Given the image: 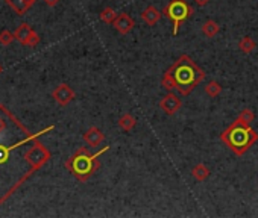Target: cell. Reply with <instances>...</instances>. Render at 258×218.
Segmentation results:
<instances>
[{
  "mask_svg": "<svg viewBox=\"0 0 258 218\" xmlns=\"http://www.w3.org/2000/svg\"><path fill=\"white\" fill-rule=\"evenodd\" d=\"M166 73L172 78L175 89L181 95H189L205 79V71L187 55H181Z\"/></svg>",
  "mask_w": 258,
  "mask_h": 218,
  "instance_id": "6da1fadb",
  "label": "cell"
},
{
  "mask_svg": "<svg viewBox=\"0 0 258 218\" xmlns=\"http://www.w3.org/2000/svg\"><path fill=\"white\" fill-rule=\"evenodd\" d=\"M220 139L228 145V149L234 155L242 156L258 141V133L249 126V123L236 118L234 123L222 132Z\"/></svg>",
  "mask_w": 258,
  "mask_h": 218,
  "instance_id": "7a4b0ae2",
  "label": "cell"
},
{
  "mask_svg": "<svg viewBox=\"0 0 258 218\" xmlns=\"http://www.w3.org/2000/svg\"><path fill=\"white\" fill-rule=\"evenodd\" d=\"M108 149L109 147L106 145V147H103L102 150H99L95 155H90L85 149H81L72 159L68 161L67 167L70 168V172H72L79 180H87L99 168V165H101L99 158H101L102 153L108 152Z\"/></svg>",
  "mask_w": 258,
  "mask_h": 218,
  "instance_id": "3957f363",
  "label": "cell"
},
{
  "mask_svg": "<svg viewBox=\"0 0 258 218\" xmlns=\"http://www.w3.org/2000/svg\"><path fill=\"white\" fill-rule=\"evenodd\" d=\"M162 14L172 21L173 35H178L181 24L193 15V8L187 0H170V2L164 6Z\"/></svg>",
  "mask_w": 258,
  "mask_h": 218,
  "instance_id": "277c9868",
  "label": "cell"
},
{
  "mask_svg": "<svg viewBox=\"0 0 258 218\" xmlns=\"http://www.w3.org/2000/svg\"><path fill=\"white\" fill-rule=\"evenodd\" d=\"M181 105H182L181 99L176 94H173L172 91L164 95L161 99V102H159V108L164 111V114L166 115H175L179 111Z\"/></svg>",
  "mask_w": 258,
  "mask_h": 218,
  "instance_id": "5b68a950",
  "label": "cell"
},
{
  "mask_svg": "<svg viewBox=\"0 0 258 218\" xmlns=\"http://www.w3.org/2000/svg\"><path fill=\"white\" fill-rule=\"evenodd\" d=\"M112 24H114V28L117 29V32H120L122 35H126V34H129L134 29L135 21L132 20V17L129 14L122 12V14L117 15V18L114 20Z\"/></svg>",
  "mask_w": 258,
  "mask_h": 218,
  "instance_id": "8992f818",
  "label": "cell"
},
{
  "mask_svg": "<svg viewBox=\"0 0 258 218\" xmlns=\"http://www.w3.org/2000/svg\"><path fill=\"white\" fill-rule=\"evenodd\" d=\"M162 12H159L155 6H148L146 9H143L142 12V20L148 24V26H154V24H156L161 18Z\"/></svg>",
  "mask_w": 258,
  "mask_h": 218,
  "instance_id": "52a82bcc",
  "label": "cell"
},
{
  "mask_svg": "<svg viewBox=\"0 0 258 218\" xmlns=\"http://www.w3.org/2000/svg\"><path fill=\"white\" fill-rule=\"evenodd\" d=\"M84 139H85L90 145H93V147H96V145H99V144L105 139V135H103L102 131H99V129H96V128H91L90 131L85 132Z\"/></svg>",
  "mask_w": 258,
  "mask_h": 218,
  "instance_id": "ba28073f",
  "label": "cell"
},
{
  "mask_svg": "<svg viewBox=\"0 0 258 218\" xmlns=\"http://www.w3.org/2000/svg\"><path fill=\"white\" fill-rule=\"evenodd\" d=\"M55 97L58 99L59 103L65 105V103H68L70 100L73 99V97H75V92H73L72 89H70L67 85H61V87L55 91Z\"/></svg>",
  "mask_w": 258,
  "mask_h": 218,
  "instance_id": "9c48e42d",
  "label": "cell"
},
{
  "mask_svg": "<svg viewBox=\"0 0 258 218\" xmlns=\"http://www.w3.org/2000/svg\"><path fill=\"white\" fill-rule=\"evenodd\" d=\"M220 31V26L214 21V20H206L204 23V26H202V34L206 37V38H213L219 34Z\"/></svg>",
  "mask_w": 258,
  "mask_h": 218,
  "instance_id": "30bf717a",
  "label": "cell"
},
{
  "mask_svg": "<svg viewBox=\"0 0 258 218\" xmlns=\"http://www.w3.org/2000/svg\"><path fill=\"white\" fill-rule=\"evenodd\" d=\"M192 174H193V177H195L196 180L204 182V180H206V179L209 177V170H208L204 164H198V165L193 167Z\"/></svg>",
  "mask_w": 258,
  "mask_h": 218,
  "instance_id": "8fae6325",
  "label": "cell"
},
{
  "mask_svg": "<svg viewBox=\"0 0 258 218\" xmlns=\"http://www.w3.org/2000/svg\"><path fill=\"white\" fill-rule=\"evenodd\" d=\"M135 125H137V120L131 115V114H123L120 118H119V128L122 129V131H131V129H134L135 128Z\"/></svg>",
  "mask_w": 258,
  "mask_h": 218,
  "instance_id": "7c38bea8",
  "label": "cell"
},
{
  "mask_svg": "<svg viewBox=\"0 0 258 218\" xmlns=\"http://www.w3.org/2000/svg\"><path fill=\"white\" fill-rule=\"evenodd\" d=\"M257 47L255 41L251 38V37H243L239 43V48H240V52H243L245 55H249L254 52V48Z\"/></svg>",
  "mask_w": 258,
  "mask_h": 218,
  "instance_id": "4fadbf2b",
  "label": "cell"
},
{
  "mask_svg": "<svg viewBox=\"0 0 258 218\" xmlns=\"http://www.w3.org/2000/svg\"><path fill=\"white\" fill-rule=\"evenodd\" d=\"M205 92H206L209 97H217V95L222 92V87H220L219 82L211 81V82H208V85L205 87Z\"/></svg>",
  "mask_w": 258,
  "mask_h": 218,
  "instance_id": "5bb4252c",
  "label": "cell"
},
{
  "mask_svg": "<svg viewBox=\"0 0 258 218\" xmlns=\"http://www.w3.org/2000/svg\"><path fill=\"white\" fill-rule=\"evenodd\" d=\"M117 15H119V14H115V11L112 8H105L101 12V20L103 23H106V24H111V23H114V20L117 18Z\"/></svg>",
  "mask_w": 258,
  "mask_h": 218,
  "instance_id": "9a60e30c",
  "label": "cell"
},
{
  "mask_svg": "<svg viewBox=\"0 0 258 218\" xmlns=\"http://www.w3.org/2000/svg\"><path fill=\"white\" fill-rule=\"evenodd\" d=\"M237 118H240V120H243L245 123H252L254 121V118H255V115H254V112H252V109H249V108H245V109H242L240 111V114H239V117Z\"/></svg>",
  "mask_w": 258,
  "mask_h": 218,
  "instance_id": "2e32d148",
  "label": "cell"
},
{
  "mask_svg": "<svg viewBox=\"0 0 258 218\" xmlns=\"http://www.w3.org/2000/svg\"><path fill=\"white\" fill-rule=\"evenodd\" d=\"M161 87H162L164 89H167V92H170V91L175 89L173 81H172V78L167 75V73H164V76H162V79H161Z\"/></svg>",
  "mask_w": 258,
  "mask_h": 218,
  "instance_id": "e0dca14e",
  "label": "cell"
},
{
  "mask_svg": "<svg viewBox=\"0 0 258 218\" xmlns=\"http://www.w3.org/2000/svg\"><path fill=\"white\" fill-rule=\"evenodd\" d=\"M195 2H196L198 6H205V5L209 2V0H195Z\"/></svg>",
  "mask_w": 258,
  "mask_h": 218,
  "instance_id": "ac0fdd59",
  "label": "cell"
}]
</instances>
